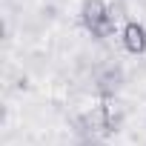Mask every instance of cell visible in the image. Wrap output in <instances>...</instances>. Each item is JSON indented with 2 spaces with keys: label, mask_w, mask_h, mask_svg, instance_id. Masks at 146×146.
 Here are the masks:
<instances>
[{
  "label": "cell",
  "mask_w": 146,
  "mask_h": 146,
  "mask_svg": "<svg viewBox=\"0 0 146 146\" xmlns=\"http://www.w3.org/2000/svg\"><path fill=\"white\" fill-rule=\"evenodd\" d=\"M80 17L86 23V29L98 37H106L112 29H115V17H112V9L103 3V0H83V9H80Z\"/></svg>",
  "instance_id": "cell-1"
},
{
  "label": "cell",
  "mask_w": 146,
  "mask_h": 146,
  "mask_svg": "<svg viewBox=\"0 0 146 146\" xmlns=\"http://www.w3.org/2000/svg\"><path fill=\"white\" fill-rule=\"evenodd\" d=\"M123 46L132 54H143L146 52V29L140 23H126L123 26Z\"/></svg>",
  "instance_id": "cell-2"
}]
</instances>
